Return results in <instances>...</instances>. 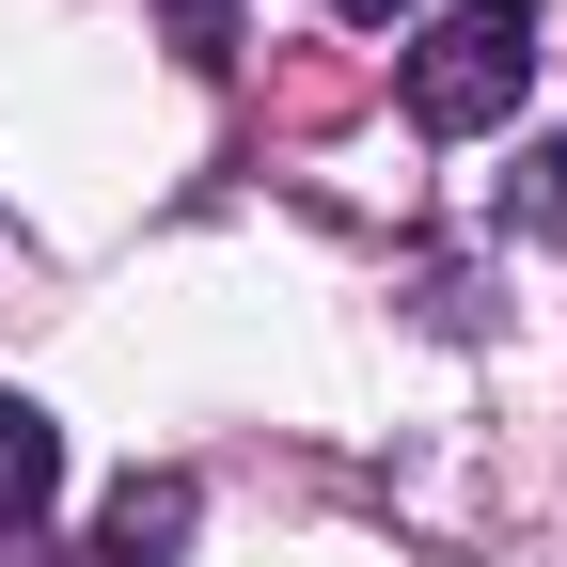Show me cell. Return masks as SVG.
Here are the masks:
<instances>
[{
	"mask_svg": "<svg viewBox=\"0 0 567 567\" xmlns=\"http://www.w3.org/2000/svg\"><path fill=\"white\" fill-rule=\"evenodd\" d=\"M174 536H189V473H158V488H111V520H95V567H174Z\"/></svg>",
	"mask_w": 567,
	"mask_h": 567,
	"instance_id": "obj_3",
	"label": "cell"
},
{
	"mask_svg": "<svg viewBox=\"0 0 567 567\" xmlns=\"http://www.w3.org/2000/svg\"><path fill=\"white\" fill-rule=\"evenodd\" d=\"M520 80H536V0H457V17L410 48V126L473 142V126L520 111Z\"/></svg>",
	"mask_w": 567,
	"mask_h": 567,
	"instance_id": "obj_1",
	"label": "cell"
},
{
	"mask_svg": "<svg viewBox=\"0 0 567 567\" xmlns=\"http://www.w3.org/2000/svg\"><path fill=\"white\" fill-rule=\"evenodd\" d=\"M331 17H410V0H331Z\"/></svg>",
	"mask_w": 567,
	"mask_h": 567,
	"instance_id": "obj_5",
	"label": "cell"
},
{
	"mask_svg": "<svg viewBox=\"0 0 567 567\" xmlns=\"http://www.w3.org/2000/svg\"><path fill=\"white\" fill-rule=\"evenodd\" d=\"M505 221H520V237H551V252H567V142H536V158H520V174H505Z\"/></svg>",
	"mask_w": 567,
	"mask_h": 567,
	"instance_id": "obj_4",
	"label": "cell"
},
{
	"mask_svg": "<svg viewBox=\"0 0 567 567\" xmlns=\"http://www.w3.org/2000/svg\"><path fill=\"white\" fill-rule=\"evenodd\" d=\"M48 505H63V425L32 394H0V536H32Z\"/></svg>",
	"mask_w": 567,
	"mask_h": 567,
	"instance_id": "obj_2",
	"label": "cell"
}]
</instances>
